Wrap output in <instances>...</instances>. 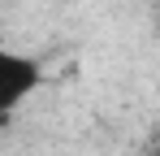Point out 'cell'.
Wrapping results in <instances>:
<instances>
[{"instance_id":"6da1fadb","label":"cell","mask_w":160,"mask_h":156,"mask_svg":"<svg viewBox=\"0 0 160 156\" xmlns=\"http://www.w3.org/2000/svg\"><path fill=\"white\" fill-rule=\"evenodd\" d=\"M43 87V65L18 48H0V117H13Z\"/></svg>"},{"instance_id":"7a4b0ae2","label":"cell","mask_w":160,"mask_h":156,"mask_svg":"<svg viewBox=\"0 0 160 156\" xmlns=\"http://www.w3.org/2000/svg\"><path fill=\"white\" fill-rule=\"evenodd\" d=\"M147 156H160V139H156V143H152V148H147Z\"/></svg>"}]
</instances>
